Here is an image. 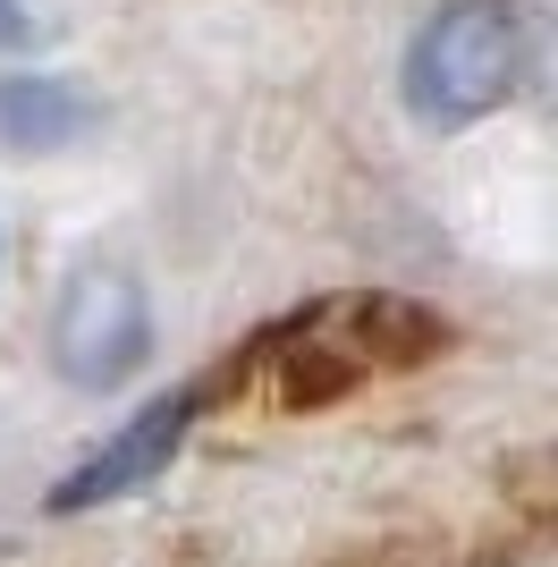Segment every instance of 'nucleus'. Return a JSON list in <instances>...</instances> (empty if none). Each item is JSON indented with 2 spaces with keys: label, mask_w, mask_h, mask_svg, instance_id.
I'll return each mask as SVG.
<instances>
[{
  "label": "nucleus",
  "mask_w": 558,
  "mask_h": 567,
  "mask_svg": "<svg viewBox=\"0 0 558 567\" xmlns=\"http://www.w3.org/2000/svg\"><path fill=\"white\" fill-rule=\"evenodd\" d=\"M525 25L508 0H441L406 43V111L423 127H474L516 94Z\"/></svg>",
  "instance_id": "f257e3e1"
},
{
  "label": "nucleus",
  "mask_w": 558,
  "mask_h": 567,
  "mask_svg": "<svg viewBox=\"0 0 558 567\" xmlns=\"http://www.w3.org/2000/svg\"><path fill=\"white\" fill-rule=\"evenodd\" d=\"M153 364V297H144L136 271H118V262H93L60 288V306H51V373L102 399L118 381H136Z\"/></svg>",
  "instance_id": "f03ea898"
},
{
  "label": "nucleus",
  "mask_w": 558,
  "mask_h": 567,
  "mask_svg": "<svg viewBox=\"0 0 558 567\" xmlns=\"http://www.w3.org/2000/svg\"><path fill=\"white\" fill-rule=\"evenodd\" d=\"M195 415H204V390H162V399L136 406L93 457H76V466L43 492V508H51V517H85V508H111V499L162 483L169 457H178L186 432H195Z\"/></svg>",
  "instance_id": "7ed1b4c3"
},
{
  "label": "nucleus",
  "mask_w": 558,
  "mask_h": 567,
  "mask_svg": "<svg viewBox=\"0 0 558 567\" xmlns=\"http://www.w3.org/2000/svg\"><path fill=\"white\" fill-rule=\"evenodd\" d=\"M304 331L322 339V348H339L355 373L372 381V373H406V364H423V355H441L448 322L432 306H415V297L372 288V297H330V306H313Z\"/></svg>",
  "instance_id": "20e7f679"
},
{
  "label": "nucleus",
  "mask_w": 558,
  "mask_h": 567,
  "mask_svg": "<svg viewBox=\"0 0 558 567\" xmlns=\"http://www.w3.org/2000/svg\"><path fill=\"white\" fill-rule=\"evenodd\" d=\"M93 127L102 111L69 76H0V153H69Z\"/></svg>",
  "instance_id": "39448f33"
},
{
  "label": "nucleus",
  "mask_w": 558,
  "mask_h": 567,
  "mask_svg": "<svg viewBox=\"0 0 558 567\" xmlns=\"http://www.w3.org/2000/svg\"><path fill=\"white\" fill-rule=\"evenodd\" d=\"M34 34H43V18H34L25 0H0V51H25Z\"/></svg>",
  "instance_id": "423d86ee"
}]
</instances>
